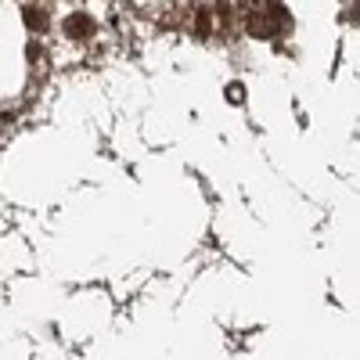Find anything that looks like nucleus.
I'll list each match as a JSON object with an SVG mask.
<instances>
[{
  "mask_svg": "<svg viewBox=\"0 0 360 360\" xmlns=\"http://www.w3.org/2000/svg\"><path fill=\"white\" fill-rule=\"evenodd\" d=\"M22 19H25L29 29H43V25H47V11L36 8V4H25V8H22Z\"/></svg>",
  "mask_w": 360,
  "mask_h": 360,
  "instance_id": "nucleus-2",
  "label": "nucleus"
},
{
  "mask_svg": "<svg viewBox=\"0 0 360 360\" xmlns=\"http://www.w3.org/2000/svg\"><path fill=\"white\" fill-rule=\"evenodd\" d=\"M227 101H234V105L245 101V87H242V83H231V87H227Z\"/></svg>",
  "mask_w": 360,
  "mask_h": 360,
  "instance_id": "nucleus-3",
  "label": "nucleus"
},
{
  "mask_svg": "<svg viewBox=\"0 0 360 360\" xmlns=\"http://www.w3.org/2000/svg\"><path fill=\"white\" fill-rule=\"evenodd\" d=\"M65 33L69 36H76V40H87V36H94V19L87 11H76V14H69L65 19Z\"/></svg>",
  "mask_w": 360,
  "mask_h": 360,
  "instance_id": "nucleus-1",
  "label": "nucleus"
}]
</instances>
